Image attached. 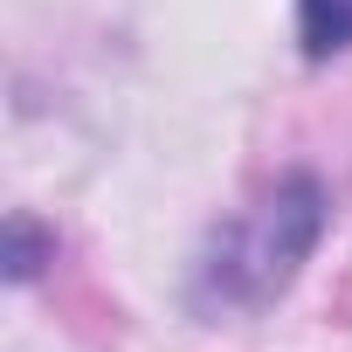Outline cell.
<instances>
[{
    "label": "cell",
    "instance_id": "obj_1",
    "mask_svg": "<svg viewBox=\"0 0 352 352\" xmlns=\"http://www.w3.org/2000/svg\"><path fill=\"white\" fill-rule=\"evenodd\" d=\"M324 235V187L311 173L276 180L256 208H242L235 221H221L194 263V311L201 318H242L263 311L270 297H283V283L304 270V256Z\"/></svg>",
    "mask_w": 352,
    "mask_h": 352
},
{
    "label": "cell",
    "instance_id": "obj_2",
    "mask_svg": "<svg viewBox=\"0 0 352 352\" xmlns=\"http://www.w3.org/2000/svg\"><path fill=\"white\" fill-rule=\"evenodd\" d=\"M304 14V56H345L352 49V0H297Z\"/></svg>",
    "mask_w": 352,
    "mask_h": 352
},
{
    "label": "cell",
    "instance_id": "obj_3",
    "mask_svg": "<svg viewBox=\"0 0 352 352\" xmlns=\"http://www.w3.org/2000/svg\"><path fill=\"white\" fill-rule=\"evenodd\" d=\"M14 276H35V228L14 221Z\"/></svg>",
    "mask_w": 352,
    "mask_h": 352
}]
</instances>
